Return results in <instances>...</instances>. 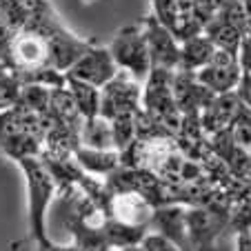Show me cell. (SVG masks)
<instances>
[{
	"label": "cell",
	"mask_w": 251,
	"mask_h": 251,
	"mask_svg": "<svg viewBox=\"0 0 251 251\" xmlns=\"http://www.w3.org/2000/svg\"><path fill=\"white\" fill-rule=\"evenodd\" d=\"M27 180V223H29V245H47V213L51 200L58 191L51 171L47 169L40 156H25L16 160Z\"/></svg>",
	"instance_id": "6da1fadb"
},
{
	"label": "cell",
	"mask_w": 251,
	"mask_h": 251,
	"mask_svg": "<svg viewBox=\"0 0 251 251\" xmlns=\"http://www.w3.org/2000/svg\"><path fill=\"white\" fill-rule=\"evenodd\" d=\"M107 49L120 71H127L140 85L147 80L149 71H151V58H149V47L142 25H127V27L118 29V33L114 36Z\"/></svg>",
	"instance_id": "7a4b0ae2"
},
{
	"label": "cell",
	"mask_w": 251,
	"mask_h": 251,
	"mask_svg": "<svg viewBox=\"0 0 251 251\" xmlns=\"http://www.w3.org/2000/svg\"><path fill=\"white\" fill-rule=\"evenodd\" d=\"M142 85L127 71H118L104 87H100V116L114 120L118 116H131L142 109Z\"/></svg>",
	"instance_id": "3957f363"
},
{
	"label": "cell",
	"mask_w": 251,
	"mask_h": 251,
	"mask_svg": "<svg viewBox=\"0 0 251 251\" xmlns=\"http://www.w3.org/2000/svg\"><path fill=\"white\" fill-rule=\"evenodd\" d=\"M196 80L209 89L211 94H229L238 87L242 76V69L238 65L236 53L231 51H223L216 49V53L211 56V60L204 67H200L198 71H194Z\"/></svg>",
	"instance_id": "277c9868"
},
{
	"label": "cell",
	"mask_w": 251,
	"mask_h": 251,
	"mask_svg": "<svg viewBox=\"0 0 251 251\" xmlns=\"http://www.w3.org/2000/svg\"><path fill=\"white\" fill-rule=\"evenodd\" d=\"M118 71L120 69L116 67L109 49L100 47V45L94 43L74 65L69 67V69L65 71V76L76 78V80H82V82H89V85H94L100 89V87L107 85Z\"/></svg>",
	"instance_id": "5b68a950"
},
{
	"label": "cell",
	"mask_w": 251,
	"mask_h": 251,
	"mask_svg": "<svg viewBox=\"0 0 251 251\" xmlns=\"http://www.w3.org/2000/svg\"><path fill=\"white\" fill-rule=\"evenodd\" d=\"M142 29H145V38H147L149 58H151V67H162V69H178L180 62V43L174 33L158 23L156 16L149 14L142 20Z\"/></svg>",
	"instance_id": "8992f818"
},
{
	"label": "cell",
	"mask_w": 251,
	"mask_h": 251,
	"mask_svg": "<svg viewBox=\"0 0 251 251\" xmlns=\"http://www.w3.org/2000/svg\"><path fill=\"white\" fill-rule=\"evenodd\" d=\"M74 160L89 176H104V178L123 165L120 162V151H116V149H91L82 147V145L74 151Z\"/></svg>",
	"instance_id": "52a82bcc"
},
{
	"label": "cell",
	"mask_w": 251,
	"mask_h": 251,
	"mask_svg": "<svg viewBox=\"0 0 251 251\" xmlns=\"http://www.w3.org/2000/svg\"><path fill=\"white\" fill-rule=\"evenodd\" d=\"M213 53H216V47H213V43L204 33L191 36V38L180 43V62H178V69L198 71L200 67H204L211 60Z\"/></svg>",
	"instance_id": "ba28073f"
},
{
	"label": "cell",
	"mask_w": 251,
	"mask_h": 251,
	"mask_svg": "<svg viewBox=\"0 0 251 251\" xmlns=\"http://www.w3.org/2000/svg\"><path fill=\"white\" fill-rule=\"evenodd\" d=\"M65 87L69 91L71 100L76 104V111L80 114L82 120H89L100 116V89L89 82L76 80V78L65 76Z\"/></svg>",
	"instance_id": "9c48e42d"
},
{
	"label": "cell",
	"mask_w": 251,
	"mask_h": 251,
	"mask_svg": "<svg viewBox=\"0 0 251 251\" xmlns=\"http://www.w3.org/2000/svg\"><path fill=\"white\" fill-rule=\"evenodd\" d=\"M80 145L91 149H114V133H111V123L102 116L82 120L80 125ZM118 151V149H116Z\"/></svg>",
	"instance_id": "30bf717a"
},
{
	"label": "cell",
	"mask_w": 251,
	"mask_h": 251,
	"mask_svg": "<svg viewBox=\"0 0 251 251\" xmlns=\"http://www.w3.org/2000/svg\"><path fill=\"white\" fill-rule=\"evenodd\" d=\"M153 16H156L158 23H162L171 31L176 20H178V16H180L178 2H176V0H153Z\"/></svg>",
	"instance_id": "8fae6325"
},
{
	"label": "cell",
	"mask_w": 251,
	"mask_h": 251,
	"mask_svg": "<svg viewBox=\"0 0 251 251\" xmlns=\"http://www.w3.org/2000/svg\"><path fill=\"white\" fill-rule=\"evenodd\" d=\"M140 247L142 251H182L174 240H169V238H165L162 233H156V231L145 233L140 240Z\"/></svg>",
	"instance_id": "7c38bea8"
},
{
	"label": "cell",
	"mask_w": 251,
	"mask_h": 251,
	"mask_svg": "<svg viewBox=\"0 0 251 251\" xmlns=\"http://www.w3.org/2000/svg\"><path fill=\"white\" fill-rule=\"evenodd\" d=\"M236 58H238V65H240L242 74H251V33H242Z\"/></svg>",
	"instance_id": "4fadbf2b"
},
{
	"label": "cell",
	"mask_w": 251,
	"mask_h": 251,
	"mask_svg": "<svg viewBox=\"0 0 251 251\" xmlns=\"http://www.w3.org/2000/svg\"><path fill=\"white\" fill-rule=\"evenodd\" d=\"M236 251H251V229H242V231L238 233Z\"/></svg>",
	"instance_id": "5bb4252c"
},
{
	"label": "cell",
	"mask_w": 251,
	"mask_h": 251,
	"mask_svg": "<svg viewBox=\"0 0 251 251\" xmlns=\"http://www.w3.org/2000/svg\"><path fill=\"white\" fill-rule=\"evenodd\" d=\"M240 5H242V11H245L247 18H251V0H240Z\"/></svg>",
	"instance_id": "9a60e30c"
},
{
	"label": "cell",
	"mask_w": 251,
	"mask_h": 251,
	"mask_svg": "<svg viewBox=\"0 0 251 251\" xmlns=\"http://www.w3.org/2000/svg\"><path fill=\"white\" fill-rule=\"evenodd\" d=\"M114 251H142L140 245H131V247H120V249H114Z\"/></svg>",
	"instance_id": "2e32d148"
}]
</instances>
